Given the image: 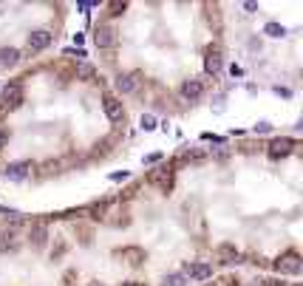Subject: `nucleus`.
I'll use <instances>...</instances> for the list:
<instances>
[{"instance_id": "obj_1", "label": "nucleus", "mask_w": 303, "mask_h": 286, "mask_svg": "<svg viewBox=\"0 0 303 286\" xmlns=\"http://www.w3.org/2000/svg\"><path fill=\"white\" fill-rule=\"evenodd\" d=\"M275 269L281 272V275H300L303 272V261L297 252H283L278 261H275Z\"/></svg>"}, {"instance_id": "obj_2", "label": "nucleus", "mask_w": 303, "mask_h": 286, "mask_svg": "<svg viewBox=\"0 0 303 286\" xmlns=\"http://www.w3.org/2000/svg\"><path fill=\"white\" fill-rule=\"evenodd\" d=\"M181 275H184L187 280H207V278H213V264H204V261H190V264H184Z\"/></svg>"}, {"instance_id": "obj_3", "label": "nucleus", "mask_w": 303, "mask_h": 286, "mask_svg": "<svg viewBox=\"0 0 303 286\" xmlns=\"http://www.w3.org/2000/svg\"><path fill=\"white\" fill-rule=\"evenodd\" d=\"M0 102H3V108H17L23 102V85L20 82H9V85H3V91H0Z\"/></svg>"}, {"instance_id": "obj_4", "label": "nucleus", "mask_w": 303, "mask_h": 286, "mask_svg": "<svg viewBox=\"0 0 303 286\" xmlns=\"http://www.w3.org/2000/svg\"><path fill=\"white\" fill-rule=\"evenodd\" d=\"M51 40H54V34L48 29H37L26 37V45H29V51H45L51 45Z\"/></svg>"}, {"instance_id": "obj_5", "label": "nucleus", "mask_w": 303, "mask_h": 286, "mask_svg": "<svg viewBox=\"0 0 303 286\" xmlns=\"http://www.w3.org/2000/svg\"><path fill=\"white\" fill-rule=\"evenodd\" d=\"M181 93V100H187V102H195V100H201L204 97V82L201 79H184L179 88Z\"/></svg>"}, {"instance_id": "obj_6", "label": "nucleus", "mask_w": 303, "mask_h": 286, "mask_svg": "<svg viewBox=\"0 0 303 286\" xmlns=\"http://www.w3.org/2000/svg\"><path fill=\"white\" fill-rule=\"evenodd\" d=\"M102 111H105V116H108L111 122H122V116H125L122 102L116 100L114 93H105V100H102Z\"/></svg>"}, {"instance_id": "obj_7", "label": "nucleus", "mask_w": 303, "mask_h": 286, "mask_svg": "<svg viewBox=\"0 0 303 286\" xmlns=\"http://www.w3.org/2000/svg\"><path fill=\"white\" fill-rule=\"evenodd\" d=\"M29 173H31V162L29 159H20V162H12V165L6 167V179L9 181H23Z\"/></svg>"}, {"instance_id": "obj_8", "label": "nucleus", "mask_w": 303, "mask_h": 286, "mask_svg": "<svg viewBox=\"0 0 303 286\" xmlns=\"http://www.w3.org/2000/svg\"><path fill=\"white\" fill-rule=\"evenodd\" d=\"M94 43H96V49H111V45L116 43V31L111 29V26H96Z\"/></svg>"}, {"instance_id": "obj_9", "label": "nucleus", "mask_w": 303, "mask_h": 286, "mask_svg": "<svg viewBox=\"0 0 303 286\" xmlns=\"http://www.w3.org/2000/svg\"><path fill=\"white\" fill-rule=\"evenodd\" d=\"M204 68H207V74H218L224 68V57L218 49H210L207 57H204Z\"/></svg>"}, {"instance_id": "obj_10", "label": "nucleus", "mask_w": 303, "mask_h": 286, "mask_svg": "<svg viewBox=\"0 0 303 286\" xmlns=\"http://www.w3.org/2000/svg\"><path fill=\"white\" fill-rule=\"evenodd\" d=\"M292 148H295V142H292V139H286V136H283V139H275V142L269 145V156H272V159L289 156V153H292Z\"/></svg>"}, {"instance_id": "obj_11", "label": "nucleus", "mask_w": 303, "mask_h": 286, "mask_svg": "<svg viewBox=\"0 0 303 286\" xmlns=\"http://www.w3.org/2000/svg\"><path fill=\"white\" fill-rule=\"evenodd\" d=\"M20 63V51L15 45H3L0 49V68H12V65Z\"/></svg>"}, {"instance_id": "obj_12", "label": "nucleus", "mask_w": 303, "mask_h": 286, "mask_svg": "<svg viewBox=\"0 0 303 286\" xmlns=\"http://www.w3.org/2000/svg\"><path fill=\"white\" fill-rule=\"evenodd\" d=\"M114 85L119 93H133L136 91V77L133 74H119V77L114 79Z\"/></svg>"}, {"instance_id": "obj_13", "label": "nucleus", "mask_w": 303, "mask_h": 286, "mask_svg": "<svg viewBox=\"0 0 303 286\" xmlns=\"http://www.w3.org/2000/svg\"><path fill=\"white\" fill-rule=\"evenodd\" d=\"M45 238H48V227H45V224H34V227H31V244H34L37 250H43Z\"/></svg>"}, {"instance_id": "obj_14", "label": "nucleus", "mask_w": 303, "mask_h": 286, "mask_svg": "<svg viewBox=\"0 0 303 286\" xmlns=\"http://www.w3.org/2000/svg\"><path fill=\"white\" fill-rule=\"evenodd\" d=\"M17 247V232L15 229H3V232H0V252H6V250H15Z\"/></svg>"}, {"instance_id": "obj_15", "label": "nucleus", "mask_w": 303, "mask_h": 286, "mask_svg": "<svg viewBox=\"0 0 303 286\" xmlns=\"http://www.w3.org/2000/svg\"><path fill=\"white\" fill-rule=\"evenodd\" d=\"M162 286H187V278L181 272H170V275L162 278Z\"/></svg>"}, {"instance_id": "obj_16", "label": "nucleus", "mask_w": 303, "mask_h": 286, "mask_svg": "<svg viewBox=\"0 0 303 286\" xmlns=\"http://www.w3.org/2000/svg\"><path fill=\"white\" fill-rule=\"evenodd\" d=\"M156 125H159V122H156V116H153V114H142V119H139V128H142L144 133L156 130Z\"/></svg>"}, {"instance_id": "obj_17", "label": "nucleus", "mask_w": 303, "mask_h": 286, "mask_svg": "<svg viewBox=\"0 0 303 286\" xmlns=\"http://www.w3.org/2000/svg\"><path fill=\"white\" fill-rule=\"evenodd\" d=\"M264 34L267 37H283L286 34V26H281V23H267V26H264Z\"/></svg>"}, {"instance_id": "obj_18", "label": "nucleus", "mask_w": 303, "mask_h": 286, "mask_svg": "<svg viewBox=\"0 0 303 286\" xmlns=\"http://www.w3.org/2000/svg\"><path fill=\"white\" fill-rule=\"evenodd\" d=\"M77 77H80V79H91V77H94V68H91L88 63H80V68H77Z\"/></svg>"}, {"instance_id": "obj_19", "label": "nucleus", "mask_w": 303, "mask_h": 286, "mask_svg": "<svg viewBox=\"0 0 303 286\" xmlns=\"http://www.w3.org/2000/svg\"><path fill=\"white\" fill-rule=\"evenodd\" d=\"M252 130H255V133H272V125H269V122H258Z\"/></svg>"}, {"instance_id": "obj_20", "label": "nucleus", "mask_w": 303, "mask_h": 286, "mask_svg": "<svg viewBox=\"0 0 303 286\" xmlns=\"http://www.w3.org/2000/svg\"><path fill=\"white\" fill-rule=\"evenodd\" d=\"M96 3H91V0H85V3H77V9H80L82 15H88V9H94Z\"/></svg>"}, {"instance_id": "obj_21", "label": "nucleus", "mask_w": 303, "mask_h": 286, "mask_svg": "<svg viewBox=\"0 0 303 286\" xmlns=\"http://www.w3.org/2000/svg\"><path fill=\"white\" fill-rule=\"evenodd\" d=\"M122 179H128V170H122V173H111V181H122Z\"/></svg>"}, {"instance_id": "obj_22", "label": "nucleus", "mask_w": 303, "mask_h": 286, "mask_svg": "<svg viewBox=\"0 0 303 286\" xmlns=\"http://www.w3.org/2000/svg\"><path fill=\"white\" fill-rule=\"evenodd\" d=\"M159 159H162V153H150V156H144V162L150 165V162H159Z\"/></svg>"}, {"instance_id": "obj_23", "label": "nucleus", "mask_w": 303, "mask_h": 286, "mask_svg": "<svg viewBox=\"0 0 303 286\" xmlns=\"http://www.w3.org/2000/svg\"><path fill=\"white\" fill-rule=\"evenodd\" d=\"M6 139H9V136H6V130L0 128V151H3V148H6Z\"/></svg>"}, {"instance_id": "obj_24", "label": "nucleus", "mask_w": 303, "mask_h": 286, "mask_svg": "<svg viewBox=\"0 0 303 286\" xmlns=\"http://www.w3.org/2000/svg\"><path fill=\"white\" fill-rule=\"evenodd\" d=\"M275 93H281V97H292V91H289V88H281V85L275 88Z\"/></svg>"}, {"instance_id": "obj_25", "label": "nucleus", "mask_w": 303, "mask_h": 286, "mask_svg": "<svg viewBox=\"0 0 303 286\" xmlns=\"http://www.w3.org/2000/svg\"><path fill=\"white\" fill-rule=\"evenodd\" d=\"M244 9L249 12V15H252V12H258V3H244Z\"/></svg>"}, {"instance_id": "obj_26", "label": "nucleus", "mask_w": 303, "mask_h": 286, "mask_svg": "<svg viewBox=\"0 0 303 286\" xmlns=\"http://www.w3.org/2000/svg\"><path fill=\"white\" fill-rule=\"evenodd\" d=\"M125 12V3H114V15H122Z\"/></svg>"}, {"instance_id": "obj_27", "label": "nucleus", "mask_w": 303, "mask_h": 286, "mask_svg": "<svg viewBox=\"0 0 303 286\" xmlns=\"http://www.w3.org/2000/svg\"><path fill=\"white\" fill-rule=\"evenodd\" d=\"M122 286H139V283H122Z\"/></svg>"}]
</instances>
